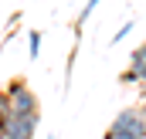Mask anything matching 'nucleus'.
<instances>
[{
	"label": "nucleus",
	"instance_id": "423d86ee",
	"mask_svg": "<svg viewBox=\"0 0 146 139\" xmlns=\"http://www.w3.org/2000/svg\"><path fill=\"white\" fill-rule=\"evenodd\" d=\"M99 3H102V0H88V3L82 7V14H78V24H75V27H82V24H85V21L95 14V7H99Z\"/></svg>",
	"mask_w": 146,
	"mask_h": 139
},
{
	"label": "nucleus",
	"instance_id": "1a4fd4ad",
	"mask_svg": "<svg viewBox=\"0 0 146 139\" xmlns=\"http://www.w3.org/2000/svg\"><path fill=\"white\" fill-rule=\"evenodd\" d=\"M139 112H143V122H146V95H143V102H139Z\"/></svg>",
	"mask_w": 146,
	"mask_h": 139
},
{
	"label": "nucleus",
	"instance_id": "9d476101",
	"mask_svg": "<svg viewBox=\"0 0 146 139\" xmlns=\"http://www.w3.org/2000/svg\"><path fill=\"white\" fill-rule=\"evenodd\" d=\"M0 139H3V119H0Z\"/></svg>",
	"mask_w": 146,
	"mask_h": 139
},
{
	"label": "nucleus",
	"instance_id": "f03ea898",
	"mask_svg": "<svg viewBox=\"0 0 146 139\" xmlns=\"http://www.w3.org/2000/svg\"><path fill=\"white\" fill-rule=\"evenodd\" d=\"M41 126V112H10L3 119V139H34Z\"/></svg>",
	"mask_w": 146,
	"mask_h": 139
},
{
	"label": "nucleus",
	"instance_id": "7ed1b4c3",
	"mask_svg": "<svg viewBox=\"0 0 146 139\" xmlns=\"http://www.w3.org/2000/svg\"><path fill=\"white\" fill-rule=\"evenodd\" d=\"M3 92H7V99H10V112H24V115H27V112H41V109H37V95L31 92V85H27L24 78H10Z\"/></svg>",
	"mask_w": 146,
	"mask_h": 139
},
{
	"label": "nucleus",
	"instance_id": "9b49d317",
	"mask_svg": "<svg viewBox=\"0 0 146 139\" xmlns=\"http://www.w3.org/2000/svg\"><path fill=\"white\" fill-rule=\"evenodd\" d=\"M48 139H54V136H48Z\"/></svg>",
	"mask_w": 146,
	"mask_h": 139
},
{
	"label": "nucleus",
	"instance_id": "39448f33",
	"mask_svg": "<svg viewBox=\"0 0 146 139\" xmlns=\"http://www.w3.org/2000/svg\"><path fill=\"white\" fill-rule=\"evenodd\" d=\"M27 54H31V61L41 54V31H31L27 34Z\"/></svg>",
	"mask_w": 146,
	"mask_h": 139
},
{
	"label": "nucleus",
	"instance_id": "6e6552de",
	"mask_svg": "<svg viewBox=\"0 0 146 139\" xmlns=\"http://www.w3.org/2000/svg\"><path fill=\"white\" fill-rule=\"evenodd\" d=\"M10 115V99H7V92L0 88V119H7Z\"/></svg>",
	"mask_w": 146,
	"mask_h": 139
},
{
	"label": "nucleus",
	"instance_id": "20e7f679",
	"mask_svg": "<svg viewBox=\"0 0 146 139\" xmlns=\"http://www.w3.org/2000/svg\"><path fill=\"white\" fill-rule=\"evenodd\" d=\"M119 85H143V95H146V44H139L129 54V65L119 75Z\"/></svg>",
	"mask_w": 146,
	"mask_h": 139
},
{
	"label": "nucleus",
	"instance_id": "0eeeda50",
	"mask_svg": "<svg viewBox=\"0 0 146 139\" xmlns=\"http://www.w3.org/2000/svg\"><path fill=\"white\" fill-rule=\"evenodd\" d=\"M129 31H133V21H126V24H122V27H119V31L109 37V44H119V41H126V37H129Z\"/></svg>",
	"mask_w": 146,
	"mask_h": 139
},
{
	"label": "nucleus",
	"instance_id": "f257e3e1",
	"mask_svg": "<svg viewBox=\"0 0 146 139\" xmlns=\"http://www.w3.org/2000/svg\"><path fill=\"white\" fill-rule=\"evenodd\" d=\"M102 139H146V122H143L139 105H126V109H119Z\"/></svg>",
	"mask_w": 146,
	"mask_h": 139
}]
</instances>
